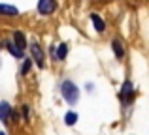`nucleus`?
Listing matches in <instances>:
<instances>
[{
    "label": "nucleus",
    "mask_w": 149,
    "mask_h": 135,
    "mask_svg": "<svg viewBox=\"0 0 149 135\" xmlns=\"http://www.w3.org/2000/svg\"><path fill=\"white\" fill-rule=\"evenodd\" d=\"M61 90H62L64 99L70 103V105H74V103L79 99V88H77L72 81H64V83H62V86H61Z\"/></svg>",
    "instance_id": "nucleus-1"
},
{
    "label": "nucleus",
    "mask_w": 149,
    "mask_h": 135,
    "mask_svg": "<svg viewBox=\"0 0 149 135\" xmlns=\"http://www.w3.org/2000/svg\"><path fill=\"white\" fill-rule=\"evenodd\" d=\"M55 8H57V2H55V0H40V2H38V11H40L42 15L53 13Z\"/></svg>",
    "instance_id": "nucleus-2"
},
{
    "label": "nucleus",
    "mask_w": 149,
    "mask_h": 135,
    "mask_svg": "<svg viewBox=\"0 0 149 135\" xmlns=\"http://www.w3.org/2000/svg\"><path fill=\"white\" fill-rule=\"evenodd\" d=\"M30 51H32V56H34V60H36V64L40 68H44V53H42L40 45L32 43V45H30Z\"/></svg>",
    "instance_id": "nucleus-3"
},
{
    "label": "nucleus",
    "mask_w": 149,
    "mask_h": 135,
    "mask_svg": "<svg viewBox=\"0 0 149 135\" xmlns=\"http://www.w3.org/2000/svg\"><path fill=\"white\" fill-rule=\"evenodd\" d=\"M91 21H93V25H95L96 32H104L106 25H104V21L100 19V15H96V13H91Z\"/></svg>",
    "instance_id": "nucleus-4"
},
{
    "label": "nucleus",
    "mask_w": 149,
    "mask_h": 135,
    "mask_svg": "<svg viewBox=\"0 0 149 135\" xmlns=\"http://www.w3.org/2000/svg\"><path fill=\"white\" fill-rule=\"evenodd\" d=\"M10 113H11V107L8 105L6 101H2V103H0V120L8 122V116H10Z\"/></svg>",
    "instance_id": "nucleus-5"
},
{
    "label": "nucleus",
    "mask_w": 149,
    "mask_h": 135,
    "mask_svg": "<svg viewBox=\"0 0 149 135\" xmlns=\"http://www.w3.org/2000/svg\"><path fill=\"white\" fill-rule=\"evenodd\" d=\"M13 41H15V45H17L19 49L26 47V40H25V36H23V32H13Z\"/></svg>",
    "instance_id": "nucleus-6"
},
{
    "label": "nucleus",
    "mask_w": 149,
    "mask_h": 135,
    "mask_svg": "<svg viewBox=\"0 0 149 135\" xmlns=\"http://www.w3.org/2000/svg\"><path fill=\"white\" fill-rule=\"evenodd\" d=\"M111 47H113V53H115V56H117V58H123V55H125V49H123V43H121L119 40H113Z\"/></svg>",
    "instance_id": "nucleus-7"
},
{
    "label": "nucleus",
    "mask_w": 149,
    "mask_h": 135,
    "mask_svg": "<svg viewBox=\"0 0 149 135\" xmlns=\"http://www.w3.org/2000/svg\"><path fill=\"white\" fill-rule=\"evenodd\" d=\"M0 13H6V15H10V17H13L19 11H17V8H13V6H0Z\"/></svg>",
    "instance_id": "nucleus-8"
},
{
    "label": "nucleus",
    "mask_w": 149,
    "mask_h": 135,
    "mask_svg": "<svg viewBox=\"0 0 149 135\" xmlns=\"http://www.w3.org/2000/svg\"><path fill=\"white\" fill-rule=\"evenodd\" d=\"M64 122L68 126H74L77 122V114L76 113H72V111H70V113H66V116H64Z\"/></svg>",
    "instance_id": "nucleus-9"
},
{
    "label": "nucleus",
    "mask_w": 149,
    "mask_h": 135,
    "mask_svg": "<svg viewBox=\"0 0 149 135\" xmlns=\"http://www.w3.org/2000/svg\"><path fill=\"white\" fill-rule=\"evenodd\" d=\"M121 96H123V98H128V96H132V84H130V83H125V84H123Z\"/></svg>",
    "instance_id": "nucleus-10"
},
{
    "label": "nucleus",
    "mask_w": 149,
    "mask_h": 135,
    "mask_svg": "<svg viewBox=\"0 0 149 135\" xmlns=\"http://www.w3.org/2000/svg\"><path fill=\"white\" fill-rule=\"evenodd\" d=\"M66 53H68L66 45H64V43H61V45H58V49H57V58H58V60H62V58L66 56Z\"/></svg>",
    "instance_id": "nucleus-11"
},
{
    "label": "nucleus",
    "mask_w": 149,
    "mask_h": 135,
    "mask_svg": "<svg viewBox=\"0 0 149 135\" xmlns=\"http://www.w3.org/2000/svg\"><path fill=\"white\" fill-rule=\"evenodd\" d=\"M8 49H10V53H11L13 56H17V58H21V56H23V49L13 47V45H8Z\"/></svg>",
    "instance_id": "nucleus-12"
},
{
    "label": "nucleus",
    "mask_w": 149,
    "mask_h": 135,
    "mask_svg": "<svg viewBox=\"0 0 149 135\" xmlns=\"http://www.w3.org/2000/svg\"><path fill=\"white\" fill-rule=\"evenodd\" d=\"M30 66H32V62H30V60H25V66H23V73H26V71H29Z\"/></svg>",
    "instance_id": "nucleus-13"
},
{
    "label": "nucleus",
    "mask_w": 149,
    "mask_h": 135,
    "mask_svg": "<svg viewBox=\"0 0 149 135\" xmlns=\"http://www.w3.org/2000/svg\"><path fill=\"white\" fill-rule=\"evenodd\" d=\"M0 135H6V133H2V132H0Z\"/></svg>",
    "instance_id": "nucleus-14"
}]
</instances>
